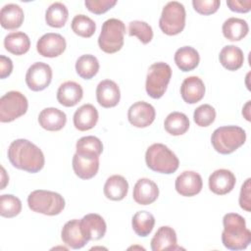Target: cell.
<instances>
[{
    "instance_id": "22",
    "label": "cell",
    "mask_w": 251,
    "mask_h": 251,
    "mask_svg": "<svg viewBox=\"0 0 251 251\" xmlns=\"http://www.w3.org/2000/svg\"><path fill=\"white\" fill-rule=\"evenodd\" d=\"M38 123L40 126L46 130L58 131L65 126L67 116L63 111L54 107H49L43 109L39 113Z\"/></svg>"
},
{
    "instance_id": "10",
    "label": "cell",
    "mask_w": 251,
    "mask_h": 251,
    "mask_svg": "<svg viewBox=\"0 0 251 251\" xmlns=\"http://www.w3.org/2000/svg\"><path fill=\"white\" fill-rule=\"evenodd\" d=\"M52 80V69L48 64L36 62L26 71L25 83L32 91H41L49 86Z\"/></svg>"
},
{
    "instance_id": "7",
    "label": "cell",
    "mask_w": 251,
    "mask_h": 251,
    "mask_svg": "<svg viewBox=\"0 0 251 251\" xmlns=\"http://www.w3.org/2000/svg\"><path fill=\"white\" fill-rule=\"evenodd\" d=\"M172 77L171 67L164 62L152 64L147 73L145 89L147 94L153 99L161 98L168 87Z\"/></svg>"
},
{
    "instance_id": "3",
    "label": "cell",
    "mask_w": 251,
    "mask_h": 251,
    "mask_svg": "<svg viewBox=\"0 0 251 251\" xmlns=\"http://www.w3.org/2000/svg\"><path fill=\"white\" fill-rule=\"evenodd\" d=\"M145 162L150 170L166 175L175 173L179 166L176 155L162 143H154L147 148Z\"/></svg>"
},
{
    "instance_id": "33",
    "label": "cell",
    "mask_w": 251,
    "mask_h": 251,
    "mask_svg": "<svg viewBox=\"0 0 251 251\" xmlns=\"http://www.w3.org/2000/svg\"><path fill=\"white\" fill-rule=\"evenodd\" d=\"M155 225L154 216L147 211L136 212L131 220V226L134 232L140 237H146L151 233Z\"/></svg>"
},
{
    "instance_id": "31",
    "label": "cell",
    "mask_w": 251,
    "mask_h": 251,
    "mask_svg": "<svg viewBox=\"0 0 251 251\" xmlns=\"http://www.w3.org/2000/svg\"><path fill=\"white\" fill-rule=\"evenodd\" d=\"M165 129L171 135L184 134L189 128V120L187 116L180 112L170 113L164 123Z\"/></svg>"
},
{
    "instance_id": "18",
    "label": "cell",
    "mask_w": 251,
    "mask_h": 251,
    "mask_svg": "<svg viewBox=\"0 0 251 251\" xmlns=\"http://www.w3.org/2000/svg\"><path fill=\"white\" fill-rule=\"evenodd\" d=\"M159 196L158 185L151 179L139 178L133 187V200L139 205H149L157 200Z\"/></svg>"
},
{
    "instance_id": "6",
    "label": "cell",
    "mask_w": 251,
    "mask_h": 251,
    "mask_svg": "<svg viewBox=\"0 0 251 251\" xmlns=\"http://www.w3.org/2000/svg\"><path fill=\"white\" fill-rule=\"evenodd\" d=\"M125 33L126 25L121 20L112 18L105 21L98 37L100 49L108 54L120 51L124 45Z\"/></svg>"
},
{
    "instance_id": "40",
    "label": "cell",
    "mask_w": 251,
    "mask_h": 251,
    "mask_svg": "<svg viewBox=\"0 0 251 251\" xmlns=\"http://www.w3.org/2000/svg\"><path fill=\"white\" fill-rule=\"evenodd\" d=\"M221 1L219 0H193L192 6L194 10L204 16L212 15L220 8Z\"/></svg>"
},
{
    "instance_id": "34",
    "label": "cell",
    "mask_w": 251,
    "mask_h": 251,
    "mask_svg": "<svg viewBox=\"0 0 251 251\" xmlns=\"http://www.w3.org/2000/svg\"><path fill=\"white\" fill-rule=\"evenodd\" d=\"M76 74L83 79H91L99 71V62L91 54L81 55L75 62Z\"/></svg>"
},
{
    "instance_id": "14",
    "label": "cell",
    "mask_w": 251,
    "mask_h": 251,
    "mask_svg": "<svg viewBox=\"0 0 251 251\" xmlns=\"http://www.w3.org/2000/svg\"><path fill=\"white\" fill-rule=\"evenodd\" d=\"M236 182L235 176L226 169H219L213 172L209 176V188L217 195L229 193Z\"/></svg>"
},
{
    "instance_id": "11",
    "label": "cell",
    "mask_w": 251,
    "mask_h": 251,
    "mask_svg": "<svg viewBox=\"0 0 251 251\" xmlns=\"http://www.w3.org/2000/svg\"><path fill=\"white\" fill-rule=\"evenodd\" d=\"M155 116L156 112L154 107L145 101L133 103L127 111L128 122L133 126L139 128L149 126L154 122Z\"/></svg>"
},
{
    "instance_id": "30",
    "label": "cell",
    "mask_w": 251,
    "mask_h": 251,
    "mask_svg": "<svg viewBox=\"0 0 251 251\" xmlns=\"http://www.w3.org/2000/svg\"><path fill=\"white\" fill-rule=\"evenodd\" d=\"M5 49L14 55H24L30 47V40L26 33L15 31L7 34L4 38Z\"/></svg>"
},
{
    "instance_id": "23",
    "label": "cell",
    "mask_w": 251,
    "mask_h": 251,
    "mask_svg": "<svg viewBox=\"0 0 251 251\" xmlns=\"http://www.w3.org/2000/svg\"><path fill=\"white\" fill-rule=\"evenodd\" d=\"M98 111L92 104H84L80 106L74 114V126L80 131L93 128L98 122Z\"/></svg>"
},
{
    "instance_id": "41",
    "label": "cell",
    "mask_w": 251,
    "mask_h": 251,
    "mask_svg": "<svg viewBox=\"0 0 251 251\" xmlns=\"http://www.w3.org/2000/svg\"><path fill=\"white\" fill-rule=\"evenodd\" d=\"M117 4L116 0H85L84 5L93 14L101 15L112 9Z\"/></svg>"
},
{
    "instance_id": "26",
    "label": "cell",
    "mask_w": 251,
    "mask_h": 251,
    "mask_svg": "<svg viewBox=\"0 0 251 251\" xmlns=\"http://www.w3.org/2000/svg\"><path fill=\"white\" fill-rule=\"evenodd\" d=\"M128 191L127 180L120 175H114L107 178L104 184L105 196L113 201L123 200Z\"/></svg>"
},
{
    "instance_id": "35",
    "label": "cell",
    "mask_w": 251,
    "mask_h": 251,
    "mask_svg": "<svg viewBox=\"0 0 251 251\" xmlns=\"http://www.w3.org/2000/svg\"><path fill=\"white\" fill-rule=\"evenodd\" d=\"M73 31L81 37L89 38L96 30V24L89 17L79 14L74 17L71 24Z\"/></svg>"
},
{
    "instance_id": "37",
    "label": "cell",
    "mask_w": 251,
    "mask_h": 251,
    "mask_svg": "<svg viewBox=\"0 0 251 251\" xmlns=\"http://www.w3.org/2000/svg\"><path fill=\"white\" fill-rule=\"evenodd\" d=\"M22 211L21 200L12 194L0 196V215L4 218H14Z\"/></svg>"
},
{
    "instance_id": "17",
    "label": "cell",
    "mask_w": 251,
    "mask_h": 251,
    "mask_svg": "<svg viewBox=\"0 0 251 251\" xmlns=\"http://www.w3.org/2000/svg\"><path fill=\"white\" fill-rule=\"evenodd\" d=\"M96 99L103 108H113L118 105L121 99V92L118 84L111 79L100 81L96 88Z\"/></svg>"
},
{
    "instance_id": "4",
    "label": "cell",
    "mask_w": 251,
    "mask_h": 251,
    "mask_svg": "<svg viewBox=\"0 0 251 251\" xmlns=\"http://www.w3.org/2000/svg\"><path fill=\"white\" fill-rule=\"evenodd\" d=\"M245 130L237 126H225L216 128L211 136L214 149L223 155H227L245 143Z\"/></svg>"
},
{
    "instance_id": "2",
    "label": "cell",
    "mask_w": 251,
    "mask_h": 251,
    "mask_svg": "<svg viewBox=\"0 0 251 251\" xmlns=\"http://www.w3.org/2000/svg\"><path fill=\"white\" fill-rule=\"evenodd\" d=\"M222 241L229 250H243L251 242V231L246 227L245 219L236 213H227L223 218Z\"/></svg>"
},
{
    "instance_id": "43",
    "label": "cell",
    "mask_w": 251,
    "mask_h": 251,
    "mask_svg": "<svg viewBox=\"0 0 251 251\" xmlns=\"http://www.w3.org/2000/svg\"><path fill=\"white\" fill-rule=\"evenodd\" d=\"M226 5L230 11L236 13H248L251 10V0H228Z\"/></svg>"
},
{
    "instance_id": "21",
    "label": "cell",
    "mask_w": 251,
    "mask_h": 251,
    "mask_svg": "<svg viewBox=\"0 0 251 251\" xmlns=\"http://www.w3.org/2000/svg\"><path fill=\"white\" fill-rule=\"evenodd\" d=\"M82 231L86 238L89 240L101 239L107 229L104 219L98 214H87L80 220Z\"/></svg>"
},
{
    "instance_id": "25",
    "label": "cell",
    "mask_w": 251,
    "mask_h": 251,
    "mask_svg": "<svg viewBox=\"0 0 251 251\" xmlns=\"http://www.w3.org/2000/svg\"><path fill=\"white\" fill-rule=\"evenodd\" d=\"M25 14L23 9L17 4H6L0 11V24L5 29L19 28L24 22Z\"/></svg>"
},
{
    "instance_id": "5",
    "label": "cell",
    "mask_w": 251,
    "mask_h": 251,
    "mask_svg": "<svg viewBox=\"0 0 251 251\" xmlns=\"http://www.w3.org/2000/svg\"><path fill=\"white\" fill-rule=\"evenodd\" d=\"M27 205L29 209L35 213L46 216H56L64 210L65 199L57 192L37 189L29 193Z\"/></svg>"
},
{
    "instance_id": "9",
    "label": "cell",
    "mask_w": 251,
    "mask_h": 251,
    "mask_svg": "<svg viewBox=\"0 0 251 251\" xmlns=\"http://www.w3.org/2000/svg\"><path fill=\"white\" fill-rule=\"evenodd\" d=\"M28 108L26 97L20 91H9L0 98V122L10 123L25 115Z\"/></svg>"
},
{
    "instance_id": "15",
    "label": "cell",
    "mask_w": 251,
    "mask_h": 251,
    "mask_svg": "<svg viewBox=\"0 0 251 251\" xmlns=\"http://www.w3.org/2000/svg\"><path fill=\"white\" fill-rule=\"evenodd\" d=\"M61 238L72 249H80L88 242L82 231L80 220L76 219L71 220L64 225L61 231Z\"/></svg>"
},
{
    "instance_id": "36",
    "label": "cell",
    "mask_w": 251,
    "mask_h": 251,
    "mask_svg": "<svg viewBox=\"0 0 251 251\" xmlns=\"http://www.w3.org/2000/svg\"><path fill=\"white\" fill-rule=\"evenodd\" d=\"M76 153L83 155L100 156L103 151V144L101 140L93 135L83 136L76 141Z\"/></svg>"
},
{
    "instance_id": "44",
    "label": "cell",
    "mask_w": 251,
    "mask_h": 251,
    "mask_svg": "<svg viewBox=\"0 0 251 251\" xmlns=\"http://www.w3.org/2000/svg\"><path fill=\"white\" fill-rule=\"evenodd\" d=\"M13 71L12 60L4 55L0 56V77L6 78Z\"/></svg>"
},
{
    "instance_id": "42",
    "label": "cell",
    "mask_w": 251,
    "mask_h": 251,
    "mask_svg": "<svg viewBox=\"0 0 251 251\" xmlns=\"http://www.w3.org/2000/svg\"><path fill=\"white\" fill-rule=\"evenodd\" d=\"M250 178H247L245 182L242 184L241 189H240V194H239V205L240 207L245 210L246 212H250L251 208V201H250Z\"/></svg>"
},
{
    "instance_id": "16",
    "label": "cell",
    "mask_w": 251,
    "mask_h": 251,
    "mask_svg": "<svg viewBox=\"0 0 251 251\" xmlns=\"http://www.w3.org/2000/svg\"><path fill=\"white\" fill-rule=\"evenodd\" d=\"M73 169L81 179H90L96 176L99 170V157L92 155L75 154L73 157Z\"/></svg>"
},
{
    "instance_id": "12",
    "label": "cell",
    "mask_w": 251,
    "mask_h": 251,
    "mask_svg": "<svg viewBox=\"0 0 251 251\" xmlns=\"http://www.w3.org/2000/svg\"><path fill=\"white\" fill-rule=\"evenodd\" d=\"M66 46V39L61 34L48 32L37 40L36 50L42 57L55 58L65 51Z\"/></svg>"
},
{
    "instance_id": "27",
    "label": "cell",
    "mask_w": 251,
    "mask_h": 251,
    "mask_svg": "<svg viewBox=\"0 0 251 251\" xmlns=\"http://www.w3.org/2000/svg\"><path fill=\"white\" fill-rule=\"evenodd\" d=\"M200 61L199 53L191 46H183L178 48L175 53V63L182 72L194 70Z\"/></svg>"
},
{
    "instance_id": "38",
    "label": "cell",
    "mask_w": 251,
    "mask_h": 251,
    "mask_svg": "<svg viewBox=\"0 0 251 251\" xmlns=\"http://www.w3.org/2000/svg\"><path fill=\"white\" fill-rule=\"evenodd\" d=\"M128 34L136 36L143 44L149 43L153 38L152 27L143 21H132L128 25Z\"/></svg>"
},
{
    "instance_id": "24",
    "label": "cell",
    "mask_w": 251,
    "mask_h": 251,
    "mask_svg": "<svg viewBox=\"0 0 251 251\" xmlns=\"http://www.w3.org/2000/svg\"><path fill=\"white\" fill-rule=\"evenodd\" d=\"M82 87L75 81H66L62 83L57 91V100L65 107L75 106L82 99Z\"/></svg>"
},
{
    "instance_id": "28",
    "label": "cell",
    "mask_w": 251,
    "mask_h": 251,
    "mask_svg": "<svg viewBox=\"0 0 251 251\" xmlns=\"http://www.w3.org/2000/svg\"><path fill=\"white\" fill-rule=\"evenodd\" d=\"M223 34L230 41H239L243 39L248 31L249 26L245 20L239 18H229L223 24Z\"/></svg>"
},
{
    "instance_id": "19",
    "label": "cell",
    "mask_w": 251,
    "mask_h": 251,
    "mask_svg": "<svg viewBox=\"0 0 251 251\" xmlns=\"http://www.w3.org/2000/svg\"><path fill=\"white\" fill-rule=\"evenodd\" d=\"M151 249L153 251L164 250H179L177 246V238L175 229L171 226H164L158 228L153 238L151 239Z\"/></svg>"
},
{
    "instance_id": "29",
    "label": "cell",
    "mask_w": 251,
    "mask_h": 251,
    "mask_svg": "<svg viewBox=\"0 0 251 251\" xmlns=\"http://www.w3.org/2000/svg\"><path fill=\"white\" fill-rule=\"evenodd\" d=\"M220 63L228 71H236L240 69L244 62L242 50L235 45L225 46L219 55Z\"/></svg>"
},
{
    "instance_id": "13",
    "label": "cell",
    "mask_w": 251,
    "mask_h": 251,
    "mask_svg": "<svg viewBox=\"0 0 251 251\" xmlns=\"http://www.w3.org/2000/svg\"><path fill=\"white\" fill-rule=\"evenodd\" d=\"M203 186L201 176L193 171L182 172L176 179L175 187L181 196L191 197L198 194Z\"/></svg>"
},
{
    "instance_id": "20",
    "label": "cell",
    "mask_w": 251,
    "mask_h": 251,
    "mask_svg": "<svg viewBox=\"0 0 251 251\" xmlns=\"http://www.w3.org/2000/svg\"><path fill=\"white\" fill-rule=\"evenodd\" d=\"M205 94V84L203 80L195 75L184 78L180 86V95L184 102L195 104L199 102Z\"/></svg>"
},
{
    "instance_id": "45",
    "label": "cell",
    "mask_w": 251,
    "mask_h": 251,
    "mask_svg": "<svg viewBox=\"0 0 251 251\" xmlns=\"http://www.w3.org/2000/svg\"><path fill=\"white\" fill-rule=\"evenodd\" d=\"M249 108H250V101H248L246 103V105L244 106V108L242 109V115L245 117V119L247 121H250V115H249Z\"/></svg>"
},
{
    "instance_id": "1",
    "label": "cell",
    "mask_w": 251,
    "mask_h": 251,
    "mask_svg": "<svg viewBox=\"0 0 251 251\" xmlns=\"http://www.w3.org/2000/svg\"><path fill=\"white\" fill-rule=\"evenodd\" d=\"M8 159L17 169L37 173L44 167L45 159L41 149L27 139L14 140L8 148Z\"/></svg>"
},
{
    "instance_id": "32",
    "label": "cell",
    "mask_w": 251,
    "mask_h": 251,
    "mask_svg": "<svg viewBox=\"0 0 251 251\" xmlns=\"http://www.w3.org/2000/svg\"><path fill=\"white\" fill-rule=\"evenodd\" d=\"M69 18V12L65 4L61 2H55L51 4L45 13L46 24L51 27L60 28L63 27Z\"/></svg>"
},
{
    "instance_id": "8",
    "label": "cell",
    "mask_w": 251,
    "mask_h": 251,
    "mask_svg": "<svg viewBox=\"0 0 251 251\" xmlns=\"http://www.w3.org/2000/svg\"><path fill=\"white\" fill-rule=\"evenodd\" d=\"M185 8L177 1L167 3L162 11L159 26L161 30L168 35L180 33L185 26Z\"/></svg>"
},
{
    "instance_id": "39",
    "label": "cell",
    "mask_w": 251,
    "mask_h": 251,
    "mask_svg": "<svg viewBox=\"0 0 251 251\" xmlns=\"http://www.w3.org/2000/svg\"><path fill=\"white\" fill-rule=\"evenodd\" d=\"M216 119V110L209 104H203L197 107L193 114V120L199 126H209Z\"/></svg>"
}]
</instances>
